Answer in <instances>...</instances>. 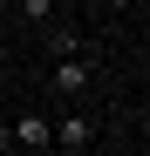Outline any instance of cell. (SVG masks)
I'll list each match as a JSON object with an SVG mask.
<instances>
[{"label": "cell", "instance_id": "cell-8", "mask_svg": "<svg viewBox=\"0 0 150 156\" xmlns=\"http://www.w3.org/2000/svg\"><path fill=\"white\" fill-rule=\"evenodd\" d=\"M0 156H28V149H0Z\"/></svg>", "mask_w": 150, "mask_h": 156}, {"label": "cell", "instance_id": "cell-7", "mask_svg": "<svg viewBox=\"0 0 150 156\" xmlns=\"http://www.w3.org/2000/svg\"><path fill=\"white\" fill-rule=\"evenodd\" d=\"M0 149H14V143H7V129H0Z\"/></svg>", "mask_w": 150, "mask_h": 156}, {"label": "cell", "instance_id": "cell-6", "mask_svg": "<svg viewBox=\"0 0 150 156\" xmlns=\"http://www.w3.org/2000/svg\"><path fill=\"white\" fill-rule=\"evenodd\" d=\"M0 68H7V41H0Z\"/></svg>", "mask_w": 150, "mask_h": 156}, {"label": "cell", "instance_id": "cell-9", "mask_svg": "<svg viewBox=\"0 0 150 156\" xmlns=\"http://www.w3.org/2000/svg\"><path fill=\"white\" fill-rule=\"evenodd\" d=\"M0 7H21V0H0Z\"/></svg>", "mask_w": 150, "mask_h": 156}, {"label": "cell", "instance_id": "cell-2", "mask_svg": "<svg viewBox=\"0 0 150 156\" xmlns=\"http://www.w3.org/2000/svg\"><path fill=\"white\" fill-rule=\"evenodd\" d=\"M48 82H55V95H82V88H89V61H82V55H75V61H55Z\"/></svg>", "mask_w": 150, "mask_h": 156}, {"label": "cell", "instance_id": "cell-5", "mask_svg": "<svg viewBox=\"0 0 150 156\" xmlns=\"http://www.w3.org/2000/svg\"><path fill=\"white\" fill-rule=\"evenodd\" d=\"M21 14H28V27H55V0H21Z\"/></svg>", "mask_w": 150, "mask_h": 156}, {"label": "cell", "instance_id": "cell-3", "mask_svg": "<svg viewBox=\"0 0 150 156\" xmlns=\"http://www.w3.org/2000/svg\"><path fill=\"white\" fill-rule=\"evenodd\" d=\"M55 143H62V149H89V143H96V129H89L82 115H62V122H55Z\"/></svg>", "mask_w": 150, "mask_h": 156}, {"label": "cell", "instance_id": "cell-4", "mask_svg": "<svg viewBox=\"0 0 150 156\" xmlns=\"http://www.w3.org/2000/svg\"><path fill=\"white\" fill-rule=\"evenodd\" d=\"M41 34H48V55H55V61H75L82 34H68V27H41Z\"/></svg>", "mask_w": 150, "mask_h": 156}, {"label": "cell", "instance_id": "cell-1", "mask_svg": "<svg viewBox=\"0 0 150 156\" xmlns=\"http://www.w3.org/2000/svg\"><path fill=\"white\" fill-rule=\"evenodd\" d=\"M7 143H14V149L28 143V156H34V149H48V143H55V122H48L41 109H21V122L7 129Z\"/></svg>", "mask_w": 150, "mask_h": 156}]
</instances>
